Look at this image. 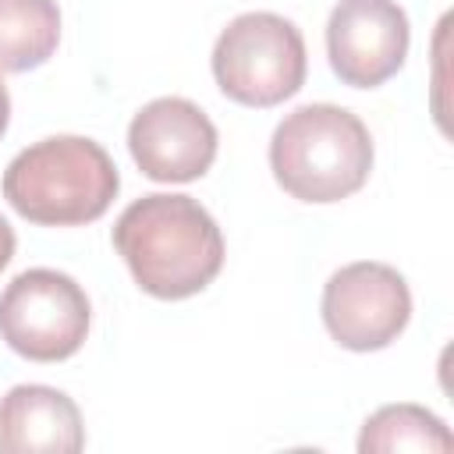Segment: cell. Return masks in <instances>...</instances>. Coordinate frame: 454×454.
Segmentation results:
<instances>
[{"label":"cell","mask_w":454,"mask_h":454,"mask_svg":"<svg viewBox=\"0 0 454 454\" xmlns=\"http://www.w3.org/2000/svg\"><path fill=\"white\" fill-rule=\"evenodd\" d=\"M114 248L135 284L163 301L206 291L223 266V234L192 195L153 192L135 199L114 223Z\"/></svg>","instance_id":"1"},{"label":"cell","mask_w":454,"mask_h":454,"mask_svg":"<svg viewBox=\"0 0 454 454\" xmlns=\"http://www.w3.org/2000/svg\"><path fill=\"white\" fill-rule=\"evenodd\" d=\"M121 174L110 153L82 135H50L21 149L4 170V199L39 227H82L117 199Z\"/></svg>","instance_id":"2"},{"label":"cell","mask_w":454,"mask_h":454,"mask_svg":"<svg viewBox=\"0 0 454 454\" xmlns=\"http://www.w3.org/2000/svg\"><path fill=\"white\" fill-rule=\"evenodd\" d=\"M270 167L291 199L340 202L369 181L372 138L351 110L305 103L273 128Z\"/></svg>","instance_id":"3"},{"label":"cell","mask_w":454,"mask_h":454,"mask_svg":"<svg viewBox=\"0 0 454 454\" xmlns=\"http://www.w3.org/2000/svg\"><path fill=\"white\" fill-rule=\"evenodd\" d=\"M305 39L294 21L273 11L238 14L213 46V78L241 106H277L305 85Z\"/></svg>","instance_id":"4"},{"label":"cell","mask_w":454,"mask_h":454,"mask_svg":"<svg viewBox=\"0 0 454 454\" xmlns=\"http://www.w3.org/2000/svg\"><path fill=\"white\" fill-rule=\"evenodd\" d=\"M89 298L60 270H25L0 294V337L28 362H64L89 333Z\"/></svg>","instance_id":"5"},{"label":"cell","mask_w":454,"mask_h":454,"mask_svg":"<svg viewBox=\"0 0 454 454\" xmlns=\"http://www.w3.org/2000/svg\"><path fill=\"white\" fill-rule=\"evenodd\" d=\"M408 319V280L387 262H348L323 287V323L348 351H380L394 344Z\"/></svg>","instance_id":"6"},{"label":"cell","mask_w":454,"mask_h":454,"mask_svg":"<svg viewBox=\"0 0 454 454\" xmlns=\"http://www.w3.org/2000/svg\"><path fill=\"white\" fill-rule=\"evenodd\" d=\"M411 28L397 0H340L326 21V57L351 89H376L408 57Z\"/></svg>","instance_id":"7"},{"label":"cell","mask_w":454,"mask_h":454,"mask_svg":"<svg viewBox=\"0 0 454 454\" xmlns=\"http://www.w3.org/2000/svg\"><path fill=\"white\" fill-rule=\"evenodd\" d=\"M128 149L149 181L184 184L213 167L216 128L192 99L160 96L131 117Z\"/></svg>","instance_id":"8"},{"label":"cell","mask_w":454,"mask_h":454,"mask_svg":"<svg viewBox=\"0 0 454 454\" xmlns=\"http://www.w3.org/2000/svg\"><path fill=\"white\" fill-rule=\"evenodd\" d=\"M85 426L78 404L43 383H18L0 401V450L4 454H78Z\"/></svg>","instance_id":"9"},{"label":"cell","mask_w":454,"mask_h":454,"mask_svg":"<svg viewBox=\"0 0 454 454\" xmlns=\"http://www.w3.org/2000/svg\"><path fill=\"white\" fill-rule=\"evenodd\" d=\"M60 11L53 0H0V74H21L53 57Z\"/></svg>","instance_id":"10"},{"label":"cell","mask_w":454,"mask_h":454,"mask_svg":"<svg viewBox=\"0 0 454 454\" xmlns=\"http://www.w3.org/2000/svg\"><path fill=\"white\" fill-rule=\"evenodd\" d=\"M450 447H454V436L443 426V419L419 404H387L372 411L358 436L362 454H394V450L447 454Z\"/></svg>","instance_id":"11"},{"label":"cell","mask_w":454,"mask_h":454,"mask_svg":"<svg viewBox=\"0 0 454 454\" xmlns=\"http://www.w3.org/2000/svg\"><path fill=\"white\" fill-rule=\"evenodd\" d=\"M11 259H14V231H11V223L0 216V270H4Z\"/></svg>","instance_id":"12"},{"label":"cell","mask_w":454,"mask_h":454,"mask_svg":"<svg viewBox=\"0 0 454 454\" xmlns=\"http://www.w3.org/2000/svg\"><path fill=\"white\" fill-rule=\"evenodd\" d=\"M7 121H11V96H7V85H4V78H0V138H4V131H7Z\"/></svg>","instance_id":"13"}]
</instances>
